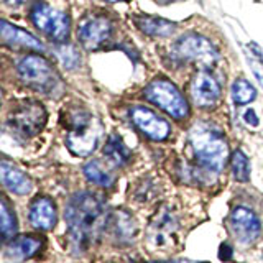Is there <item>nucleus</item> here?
I'll use <instances>...</instances> for the list:
<instances>
[{"label":"nucleus","mask_w":263,"mask_h":263,"mask_svg":"<svg viewBox=\"0 0 263 263\" xmlns=\"http://www.w3.org/2000/svg\"><path fill=\"white\" fill-rule=\"evenodd\" d=\"M104 155L107 156V160L114 163L115 166H123L130 160V150L123 145L120 137L112 135L104 146Z\"/></svg>","instance_id":"obj_18"},{"label":"nucleus","mask_w":263,"mask_h":263,"mask_svg":"<svg viewBox=\"0 0 263 263\" xmlns=\"http://www.w3.org/2000/svg\"><path fill=\"white\" fill-rule=\"evenodd\" d=\"M66 145H68L71 153L78 156H87L96 150L97 134L89 128V120L74 123L68 137H66Z\"/></svg>","instance_id":"obj_12"},{"label":"nucleus","mask_w":263,"mask_h":263,"mask_svg":"<svg viewBox=\"0 0 263 263\" xmlns=\"http://www.w3.org/2000/svg\"><path fill=\"white\" fill-rule=\"evenodd\" d=\"M232 255H234V250H232V247H230L229 243H222V245H220L219 258H220L222 261H229L230 258H232Z\"/></svg>","instance_id":"obj_24"},{"label":"nucleus","mask_w":263,"mask_h":263,"mask_svg":"<svg viewBox=\"0 0 263 263\" xmlns=\"http://www.w3.org/2000/svg\"><path fill=\"white\" fill-rule=\"evenodd\" d=\"M252 64H253V72H255V78H257V79H258V82H260V84L263 86V69H260L258 66L255 64V63H252Z\"/></svg>","instance_id":"obj_26"},{"label":"nucleus","mask_w":263,"mask_h":263,"mask_svg":"<svg viewBox=\"0 0 263 263\" xmlns=\"http://www.w3.org/2000/svg\"><path fill=\"white\" fill-rule=\"evenodd\" d=\"M191 145L196 153V158L205 170L219 173L224 168L229 148L216 130L209 127L196 125L191 132Z\"/></svg>","instance_id":"obj_2"},{"label":"nucleus","mask_w":263,"mask_h":263,"mask_svg":"<svg viewBox=\"0 0 263 263\" xmlns=\"http://www.w3.org/2000/svg\"><path fill=\"white\" fill-rule=\"evenodd\" d=\"M56 54H58V58H60V61L63 63V66L66 69H72L79 64V54H78L74 46H69V45L60 46L56 49Z\"/></svg>","instance_id":"obj_23"},{"label":"nucleus","mask_w":263,"mask_h":263,"mask_svg":"<svg viewBox=\"0 0 263 263\" xmlns=\"http://www.w3.org/2000/svg\"><path fill=\"white\" fill-rule=\"evenodd\" d=\"M145 97L175 119H186L189 114L186 99L170 81L155 79L146 86Z\"/></svg>","instance_id":"obj_3"},{"label":"nucleus","mask_w":263,"mask_h":263,"mask_svg":"<svg viewBox=\"0 0 263 263\" xmlns=\"http://www.w3.org/2000/svg\"><path fill=\"white\" fill-rule=\"evenodd\" d=\"M64 219L72 250L84 252L94 245L107 224L105 204L92 193H78L66 204Z\"/></svg>","instance_id":"obj_1"},{"label":"nucleus","mask_w":263,"mask_h":263,"mask_svg":"<svg viewBox=\"0 0 263 263\" xmlns=\"http://www.w3.org/2000/svg\"><path fill=\"white\" fill-rule=\"evenodd\" d=\"M255 96H257V90L247 79H237L232 84V99L237 105L250 104Z\"/></svg>","instance_id":"obj_20"},{"label":"nucleus","mask_w":263,"mask_h":263,"mask_svg":"<svg viewBox=\"0 0 263 263\" xmlns=\"http://www.w3.org/2000/svg\"><path fill=\"white\" fill-rule=\"evenodd\" d=\"M41 245H43V242H41L40 238L33 235H23L7 247L5 255H7V258L12 261H22V260L31 258L33 255H36L41 249Z\"/></svg>","instance_id":"obj_16"},{"label":"nucleus","mask_w":263,"mask_h":263,"mask_svg":"<svg viewBox=\"0 0 263 263\" xmlns=\"http://www.w3.org/2000/svg\"><path fill=\"white\" fill-rule=\"evenodd\" d=\"M0 212H2V234L5 238L13 237V234L16 232V219L15 214L10 211V208L7 205L5 201H2L0 204Z\"/></svg>","instance_id":"obj_22"},{"label":"nucleus","mask_w":263,"mask_h":263,"mask_svg":"<svg viewBox=\"0 0 263 263\" xmlns=\"http://www.w3.org/2000/svg\"><path fill=\"white\" fill-rule=\"evenodd\" d=\"M107 2H120V0H107Z\"/></svg>","instance_id":"obj_28"},{"label":"nucleus","mask_w":263,"mask_h":263,"mask_svg":"<svg viewBox=\"0 0 263 263\" xmlns=\"http://www.w3.org/2000/svg\"><path fill=\"white\" fill-rule=\"evenodd\" d=\"M232 173L234 178L240 183H247L250 179V163L242 150H237L232 155Z\"/></svg>","instance_id":"obj_21"},{"label":"nucleus","mask_w":263,"mask_h":263,"mask_svg":"<svg viewBox=\"0 0 263 263\" xmlns=\"http://www.w3.org/2000/svg\"><path fill=\"white\" fill-rule=\"evenodd\" d=\"M173 51L181 60H191L202 68H214L219 60L216 48L212 46L209 40L201 35H186L179 38L173 46Z\"/></svg>","instance_id":"obj_5"},{"label":"nucleus","mask_w":263,"mask_h":263,"mask_svg":"<svg viewBox=\"0 0 263 263\" xmlns=\"http://www.w3.org/2000/svg\"><path fill=\"white\" fill-rule=\"evenodd\" d=\"M45 120L46 115L43 107L33 102L23 104L18 110L12 112L10 115V123L23 135H35L45 125Z\"/></svg>","instance_id":"obj_10"},{"label":"nucleus","mask_w":263,"mask_h":263,"mask_svg":"<svg viewBox=\"0 0 263 263\" xmlns=\"http://www.w3.org/2000/svg\"><path fill=\"white\" fill-rule=\"evenodd\" d=\"M230 230L242 243H253L261 234V224L258 217L247 208H235L230 214Z\"/></svg>","instance_id":"obj_7"},{"label":"nucleus","mask_w":263,"mask_h":263,"mask_svg":"<svg viewBox=\"0 0 263 263\" xmlns=\"http://www.w3.org/2000/svg\"><path fill=\"white\" fill-rule=\"evenodd\" d=\"M7 4H10V5H18V4H22L23 0H5Z\"/></svg>","instance_id":"obj_27"},{"label":"nucleus","mask_w":263,"mask_h":263,"mask_svg":"<svg viewBox=\"0 0 263 263\" xmlns=\"http://www.w3.org/2000/svg\"><path fill=\"white\" fill-rule=\"evenodd\" d=\"M181 263H194V261H181Z\"/></svg>","instance_id":"obj_29"},{"label":"nucleus","mask_w":263,"mask_h":263,"mask_svg":"<svg viewBox=\"0 0 263 263\" xmlns=\"http://www.w3.org/2000/svg\"><path fill=\"white\" fill-rule=\"evenodd\" d=\"M0 31H2V38L7 41L10 46H20L27 49H35V51H43V43L40 40H36L33 35H30L28 31H25L18 27H13L8 22L0 23Z\"/></svg>","instance_id":"obj_14"},{"label":"nucleus","mask_w":263,"mask_h":263,"mask_svg":"<svg viewBox=\"0 0 263 263\" xmlns=\"http://www.w3.org/2000/svg\"><path fill=\"white\" fill-rule=\"evenodd\" d=\"M130 115L135 125L155 142H161L170 135V123L153 110L145 109V107H134Z\"/></svg>","instance_id":"obj_9"},{"label":"nucleus","mask_w":263,"mask_h":263,"mask_svg":"<svg viewBox=\"0 0 263 263\" xmlns=\"http://www.w3.org/2000/svg\"><path fill=\"white\" fill-rule=\"evenodd\" d=\"M0 176H2L4 186L18 196H25L31 191V181L28 176H25L20 170H16L13 164L2 161L0 164Z\"/></svg>","instance_id":"obj_15"},{"label":"nucleus","mask_w":263,"mask_h":263,"mask_svg":"<svg viewBox=\"0 0 263 263\" xmlns=\"http://www.w3.org/2000/svg\"><path fill=\"white\" fill-rule=\"evenodd\" d=\"M31 22L35 27L48 35L56 43H63L69 36V18L58 8L48 5L45 2H38L31 8Z\"/></svg>","instance_id":"obj_4"},{"label":"nucleus","mask_w":263,"mask_h":263,"mask_svg":"<svg viewBox=\"0 0 263 263\" xmlns=\"http://www.w3.org/2000/svg\"><path fill=\"white\" fill-rule=\"evenodd\" d=\"M137 25L140 30L150 36H168L176 30V25L173 22L163 20V18H152V16L138 18Z\"/></svg>","instance_id":"obj_17"},{"label":"nucleus","mask_w":263,"mask_h":263,"mask_svg":"<svg viewBox=\"0 0 263 263\" xmlns=\"http://www.w3.org/2000/svg\"><path fill=\"white\" fill-rule=\"evenodd\" d=\"M112 25L104 16H89L78 27V38L86 49H96L110 36Z\"/></svg>","instance_id":"obj_8"},{"label":"nucleus","mask_w":263,"mask_h":263,"mask_svg":"<svg viewBox=\"0 0 263 263\" xmlns=\"http://www.w3.org/2000/svg\"><path fill=\"white\" fill-rule=\"evenodd\" d=\"M84 175H86V178L90 181V183H94L97 186L110 187L114 184V176L102 166L101 161H97V160L89 161L86 164V166H84Z\"/></svg>","instance_id":"obj_19"},{"label":"nucleus","mask_w":263,"mask_h":263,"mask_svg":"<svg viewBox=\"0 0 263 263\" xmlns=\"http://www.w3.org/2000/svg\"><path fill=\"white\" fill-rule=\"evenodd\" d=\"M20 78L35 89L49 90L54 86V72L53 68L48 64L45 58H40L35 54L25 56L18 63Z\"/></svg>","instance_id":"obj_6"},{"label":"nucleus","mask_w":263,"mask_h":263,"mask_svg":"<svg viewBox=\"0 0 263 263\" xmlns=\"http://www.w3.org/2000/svg\"><path fill=\"white\" fill-rule=\"evenodd\" d=\"M30 222L33 227L41 230H49L56 224V211L54 204L48 197H38L33 201L30 208Z\"/></svg>","instance_id":"obj_13"},{"label":"nucleus","mask_w":263,"mask_h":263,"mask_svg":"<svg viewBox=\"0 0 263 263\" xmlns=\"http://www.w3.org/2000/svg\"><path fill=\"white\" fill-rule=\"evenodd\" d=\"M243 120H245V123H249L250 127H258V123H260V119L257 117V114H255V110H252V109H249L243 114Z\"/></svg>","instance_id":"obj_25"},{"label":"nucleus","mask_w":263,"mask_h":263,"mask_svg":"<svg viewBox=\"0 0 263 263\" xmlns=\"http://www.w3.org/2000/svg\"><path fill=\"white\" fill-rule=\"evenodd\" d=\"M191 96L199 107L216 105L220 97V86L217 79L209 72H197L191 82Z\"/></svg>","instance_id":"obj_11"}]
</instances>
